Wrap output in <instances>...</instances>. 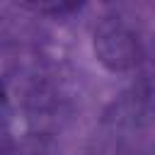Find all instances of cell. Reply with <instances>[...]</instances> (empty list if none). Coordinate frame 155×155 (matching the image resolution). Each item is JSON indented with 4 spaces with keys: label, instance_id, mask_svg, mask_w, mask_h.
Here are the masks:
<instances>
[{
    "label": "cell",
    "instance_id": "1",
    "mask_svg": "<svg viewBox=\"0 0 155 155\" xmlns=\"http://www.w3.org/2000/svg\"><path fill=\"white\" fill-rule=\"evenodd\" d=\"M17 7L34 12V15H44V17H61V15H70L75 12L85 0H12Z\"/></svg>",
    "mask_w": 155,
    "mask_h": 155
}]
</instances>
